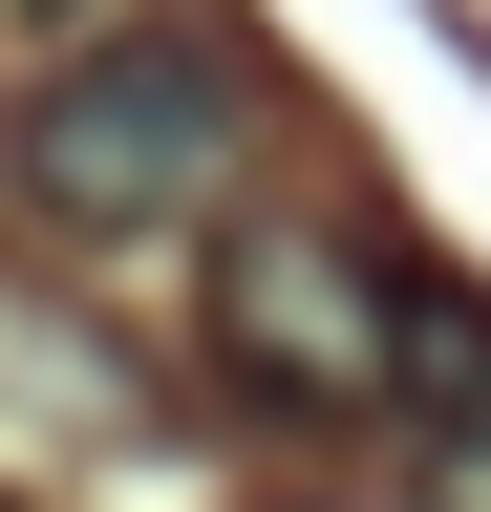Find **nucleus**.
<instances>
[{
    "label": "nucleus",
    "instance_id": "nucleus-3",
    "mask_svg": "<svg viewBox=\"0 0 491 512\" xmlns=\"http://www.w3.org/2000/svg\"><path fill=\"white\" fill-rule=\"evenodd\" d=\"M406 512H491V427H427V491Z\"/></svg>",
    "mask_w": 491,
    "mask_h": 512
},
{
    "label": "nucleus",
    "instance_id": "nucleus-1",
    "mask_svg": "<svg viewBox=\"0 0 491 512\" xmlns=\"http://www.w3.org/2000/svg\"><path fill=\"white\" fill-rule=\"evenodd\" d=\"M214 363L321 427H491V299L406 278L342 214H235L214 235Z\"/></svg>",
    "mask_w": 491,
    "mask_h": 512
},
{
    "label": "nucleus",
    "instance_id": "nucleus-2",
    "mask_svg": "<svg viewBox=\"0 0 491 512\" xmlns=\"http://www.w3.org/2000/svg\"><path fill=\"white\" fill-rule=\"evenodd\" d=\"M0 171H22L43 235H171V214H214L257 171V64L193 43V22H129V43H86L65 86L0 128Z\"/></svg>",
    "mask_w": 491,
    "mask_h": 512
}]
</instances>
